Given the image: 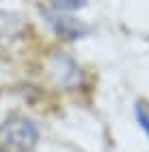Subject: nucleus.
Wrapping results in <instances>:
<instances>
[{
    "label": "nucleus",
    "instance_id": "nucleus-1",
    "mask_svg": "<svg viewBox=\"0 0 149 152\" xmlns=\"http://www.w3.org/2000/svg\"><path fill=\"white\" fill-rule=\"evenodd\" d=\"M0 141L11 152H32L39 141V130L26 117H9L0 126Z\"/></svg>",
    "mask_w": 149,
    "mask_h": 152
},
{
    "label": "nucleus",
    "instance_id": "nucleus-2",
    "mask_svg": "<svg viewBox=\"0 0 149 152\" xmlns=\"http://www.w3.org/2000/svg\"><path fill=\"white\" fill-rule=\"evenodd\" d=\"M48 74L50 78L63 89H78L84 83V72L69 54L54 52L48 61Z\"/></svg>",
    "mask_w": 149,
    "mask_h": 152
},
{
    "label": "nucleus",
    "instance_id": "nucleus-3",
    "mask_svg": "<svg viewBox=\"0 0 149 152\" xmlns=\"http://www.w3.org/2000/svg\"><path fill=\"white\" fill-rule=\"evenodd\" d=\"M52 26H54V31H56V35H60L63 39H78V37L86 35V31H89L80 20H76L73 15H69V13L54 15Z\"/></svg>",
    "mask_w": 149,
    "mask_h": 152
},
{
    "label": "nucleus",
    "instance_id": "nucleus-4",
    "mask_svg": "<svg viewBox=\"0 0 149 152\" xmlns=\"http://www.w3.org/2000/svg\"><path fill=\"white\" fill-rule=\"evenodd\" d=\"M19 33V20L9 13H0V44H4V39H11Z\"/></svg>",
    "mask_w": 149,
    "mask_h": 152
},
{
    "label": "nucleus",
    "instance_id": "nucleus-5",
    "mask_svg": "<svg viewBox=\"0 0 149 152\" xmlns=\"http://www.w3.org/2000/svg\"><path fill=\"white\" fill-rule=\"evenodd\" d=\"M50 2L58 11H76V9L86 4V0H50Z\"/></svg>",
    "mask_w": 149,
    "mask_h": 152
},
{
    "label": "nucleus",
    "instance_id": "nucleus-6",
    "mask_svg": "<svg viewBox=\"0 0 149 152\" xmlns=\"http://www.w3.org/2000/svg\"><path fill=\"white\" fill-rule=\"evenodd\" d=\"M134 113H136V122L140 124V128L145 130V135H147V139H149V113L145 111V107H143V104H136Z\"/></svg>",
    "mask_w": 149,
    "mask_h": 152
},
{
    "label": "nucleus",
    "instance_id": "nucleus-7",
    "mask_svg": "<svg viewBox=\"0 0 149 152\" xmlns=\"http://www.w3.org/2000/svg\"><path fill=\"white\" fill-rule=\"evenodd\" d=\"M0 152H2V150H0Z\"/></svg>",
    "mask_w": 149,
    "mask_h": 152
}]
</instances>
